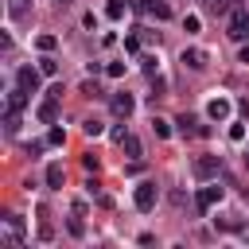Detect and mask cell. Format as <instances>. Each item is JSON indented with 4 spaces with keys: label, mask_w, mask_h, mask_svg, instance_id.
I'll return each instance as SVG.
<instances>
[{
    "label": "cell",
    "mask_w": 249,
    "mask_h": 249,
    "mask_svg": "<svg viewBox=\"0 0 249 249\" xmlns=\"http://www.w3.org/2000/svg\"><path fill=\"white\" fill-rule=\"evenodd\" d=\"M39 70H43L47 78H54V74H58V62H54V58H43V62H39Z\"/></svg>",
    "instance_id": "20"
},
{
    "label": "cell",
    "mask_w": 249,
    "mask_h": 249,
    "mask_svg": "<svg viewBox=\"0 0 249 249\" xmlns=\"http://www.w3.org/2000/svg\"><path fill=\"white\" fill-rule=\"evenodd\" d=\"M132 109H136V101H132L128 93H117V97H113V113H117V117H128Z\"/></svg>",
    "instance_id": "12"
},
{
    "label": "cell",
    "mask_w": 249,
    "mask_h": 249,
    "mask_svg": "<svg viewBox=\"0 0 249 249\" xmlns=\"http://www.w3.org/2000/svg\"><path fill=\"white\" fill-rule=\"evenodd\" d=\"M156 198H160V191H156V183H152V179H144V183L136 187V195H132V202H136V210H140V214H148V210L156 206Z\"/></svg>",
    "instance_id": "3"
},
{
    "label": "cell",
    "mask_w": 249,
    "mask_h": 249,
    "mask_svg": "<svg viewBox=\"0 0 249 249\" xmlns=\"http://www.w3.org/2000/svg\"><path fill=\"white\" fill-rule=\"evenodd\" d=\"M39 237H43V241H51V237H54V226L47 222V210H43V206H39Z\"/></svg>",
    "instance_id": "17"
},
{
    "label": "cell",
    "mask_w": 249,
    "mask_h": 249,
    "mask_svg": "<svg viewBox=\"0 0 249 249\" xmlns=\"http://www.w3.org/2000/svg\"><path fill=\"white\" fill-rule=\"evenodd\" d=\"M39 78H43V70H31V66H19V70H16V82H19L27 93L39 89Z\"/></svg>",
    "instance_id": "6"
},
{
    "label": "cell",
    "mask_w": 249,
    "mask_h": 249,
    "mask_svg": "<svg viewBox=\"0 0 249 249\" xmlns=\"http://www.w3.org/2000/svg\"><path fill=\"white\" fill-rule=\"evenodd\" d=\"M121 148H124L132 160H140V152H144V148H140V140H136L132 132H124V136H121Z\"/></svg>",
    "instance_id": "13"
},
{
    "label": "cell",
    "mask_w": 249,
    "mask_h": 249,
    "mask_svg": "<svg viewBox=\"0 0 249 249\" xmlns=\"http://www.w3.org/2000/svg\"><path fill=\"white\" fill-rule=\"evenodd\" d=\"M152 132H156L160 140H167V136H171V124H167L163 117H156V121H152Z\"/></svg>",
    "instance_id": "18"
},
{
    "label": "cell",
    "mask_w": 249,
    "mask_h": 249,
    "mask_svg": "<svg viewBox=\"0 0 249 249\" xmlns=\"http://www.w3.org/2000/svg\"><path fill=\"white\" fill-rule=\"evenodd\" d=\"M35 47H39L43 54H47V51H54V35H39V39H35Z\"/></svg>",
    "instance_id": "19"
},
{
    "label": "cell",
    "mask_w": 249,
    "mask_h": 249,
    "mask_svg": "<svg viewBox=\"0 0 249 249\" xmlns=\"http://www.w3.org/2000/svg\"><path fill=\"white\" fill-rule=\"evenodd\" d=\"M0 245H4V249L23 245V218H19V214H8V218H4V237H0Z\"/></svg>",
    "instance_id": "1"
},
{
    "label": "cell",
    "mask_w": 249,
    "mask_h": 249,
    "mask_svg": "<svg viewBox=\"0 0 249 249\" xmlns=\"http://www.w3.org/2000/svg\"><path fill=\"white\" fill-rule=\"evenodd\" d=\"M237 62H245V66H249V47H241V51H237Z\"/></svg>",
    "instance_id": "27"
},
{
    "label": "cell",
    "mask_w": 249,
    "mask_h": 249,
    "mask_svg": "<svg viewBox=\"0 0 249 249\" xmlns=\"http://www.w3.org/2000/svg\"><path fill=\"white\" fill-rule=\"evenodd\" d=\"M183 66H191V70H206V51H202V47L183 51Z\"/></svg>",
    "instance_id": "10"
},
{
    "label": "cell",
    "mask_w": 249,
    "mask_h": 249,
    "mask_svg": "<svg viewBox=\"0 0 249 249\" xmlns=\"http://www.w3.org/2000/svg\"><path fill=\"white\" fill-rule=\"evenodd\" d=\"M222 171V160L218 156H198L195 160V179H214Z\"/></svg>",
    "instance_id": "5"
},
{
    "label": "cell",
    "mask_w": 249,
    "mask_h": 249,
    "mask_svg": "<svg viewBox=\"0 0 249 249\" xmlns=\"http://www.w3.org/2000/svg\"><path fill=\"white\" fill-rule=\"evenodd\" d=\"M230 140H245V124H230Z\"/></svg>",
    "instance_id": "24"
},
{
    "label": "cell",
    "mask_w": 249,
    "mask_h": 249,
    "mask_svg": "<svg viewBox=\"0 0 249 249\" xmlns=\"http://www.w3.org/2000/svg\"><path fill=\"white\" fill-rule=\"evenodd\" d=\"M35 117H39L43 124H54V121H58V97H47V101L35 109Z\"/></svg>",
    "instance_id": "9"
},
{
    "label": "cell",
    "mask_w": 249,
    "mask_h": 249,
    "mask_svg": "<svg viewBox=\"0 0 249 249\" xmlns=\"http://www.w3.org/2000/svg\"><path fill=\"white\" fill-rule=\"evenodd\" d=\"M218 202H222V187H218V183H210V187H202V191L195 195V210H198V214H206V210L218 206Z\"/></svg>",
    "instance_id": "4"
},
{
    "label": "cell",
    "mask_w": 249,
    "mask_h": 249,
    "mask_svg": "<svg viewBox=\"0 0 249 249\" xmlns=\"http://www.w3.org/2000/svg\"><path fill=\"white\" fill-rule=\"evenodd\" d=\"M4 132H8V136L19 132V109H8V113H4Z\"/></svg>",
    "instance_id": "16"
},
{
    "label": "cell",
    "mask_w": 249,
    "mask_h": 249,
    "mask_svg": "<svg viewBox=\"0 0 249 249\" xmlns=\"http://www.w3.org/2000/svg\"><path fill=\"white\" fill-rule=\"evenodd\" d=\"M66 230H70L74 237H86V226H82V218H70V222H66Z\"/></svg>",
    "instance_id": "21"
},
{
    "label": "cell",
    "mask_w": 249,
    "mask_h": 249,
    "mask_svg": "<svg viewBox=\"0 0 249 249\" xmlns=\"http://www.w3.org/2000/svg\"><path fill=\"white\" fill-rule=\"evenodd\" d=\"M230 109H233V105H230V97H210L206 117H210V121H226V117H230Z\"/></svg>",
    "instance_id": "8"
},
{
    "label": "cell",
    "mask_w": 249,
    "mask_h": 249,
    "mask_svg": "<svg viewBox=\"0 0 249 249\" xmlns=\"http://www.w3.org/2000/svg\"><path fill=\"white\" fill-rule=\"evenodd\" d=\"M124 51H132V54H136V51H140V39H136V35H128V39H124Z\"/></svg>",
    "instance_id": "26"
},
{
    "label": "cell",
    "mask_w": 249,
    "mask_h": 249,
    "mask_svg": "<svg viewBox=\"0 0 249 249\" xmlns=\"http://www.w3.org/2000/svg\"><path fill=\"white\" fill-rule=\"evenodd\" d=\"M105 74H109V78H121V74H124V62H109Z\"/></svg>",
    "instance_id": "22"
},
{
    "label": "cell",
    "mask_w": 249,
    "mask_h": 249,
    "mask_svg": "<svg viewBox=\"0 0 249 249\" xmlns=\"http://www.w3.org/2000/svg\"><path fill=\"white\" fill-rule=\"evenodd\" d=\"M82 128H86V136H101V121H86Z\"/></svg>",
    "instance_id": "23"
},
{
    "label": "cell",
    "mask_w": 249,
    "mask_h": 249,
    "mask_svg": "<svg viewBox=\"0 0 249 249\" xmlns=\"http://www.w3.org/2000/svg\"><path fill=\"white\" fill-rule=\"evenodd\" d=\"M226 35H230L233 43H241V39H249V12H245V8H233V12H230V23H226Z\"/></svg>",
    "instance_id": "2"
},
{
    "label": "cell",
    "mask_w": 249,
    "mask_h": 249,
    "mask_svg": "<svg viewBox=\"0 0 249 249\" xmlns=\"http://www.w3.org/2000/svg\"><path fill=\"white\" fill-rule=\"evenodd\" d=\"M23 105H27V89L19 86V89H12V93H8V109H23Z\"/></svg>",
    "instance_id": "15"
},
{
    "label": "cell",
    "mask_w": 249,
    "mask_h": 249,
    "mask_svg": "<svg viewBox=\"0 0 249 249\" xmlns=\"http://www.w3.org/2000/svg\"><path fill=\"white\" fill-rule=\"evenodd\" d=\"M136 8H140V12H148V16H156V19H171L167 0H136Z\"/></svg>",
    "instance_id": "7"
},
{
    "label": "cell",
    "mask_w": 249,
    "mask_h": 249,
    "mask_svg": "<svg viewBox=\"0 0 249 249\" xmlns=\"http://www.w3.org/2000/svg\"><path fill=\"white\" fill-rule=\"evenodd\" d=\"M62 183H66L62 163H51V167H47V187H51V191H62Z\"/></svg>",
    "instance_id": "11"
},
{
    "label": "cell",
    "mask_w": 249,
    "mask_h": 249,
    "mask_svg": "<svg viewBox=\"0 0 249 249\" xmlns=\"http://www.w3.org/2000/svg\"><path fill=\"white\" fill-rule=\"evenodd\" d=\"M183 31H198V16H187L183 19Z\"/></svg>",
    "instance_id": "25"
},
{
    "label": "cell",
    "mask_w": 249,
    "mask_h": 249,
    "mask_svg": "<svg viewBox=\"0 0 249 249\" xmlns=\"http://www.w3.org/2000/svg\"><path fill=\"white\" fill-rule=\"evenodd\" d=\"M124 12H128V0H109V4H105V16H109V19H121Z\"/></svg>",
    "instance_id": "14"
}]
</instances>
